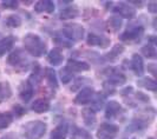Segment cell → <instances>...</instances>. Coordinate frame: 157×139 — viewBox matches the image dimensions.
Masks as SVG:
<instances>
[{"mask_svg": "<svg viewBox=\"0 0 157 139\" xmlns=\"http://www.w3.org/2000/svg\"><path fill=\"white\" fill-rule=\"evenodd\" d=\"M24 46L25 50L34 57H41L46 53L47 46L45 41L40 38L38 34L29 33L24 38Z\"/></svg>", "mask_w": 157, "mask_h": 139, "instance_id": "6da1fadb", "label": "cell"}, {"mask_svg": "<svg viewBox=\"0 0 157 139\" xmlns=\"http://www.w3.org/2000/svg\"><path fill=\"white\" fill-rule=\"evenodd\" d=\"M47 125L40 120H33L25 124L24 126V136L26 139H41L46 133Z\"/></svg>", "mask_w": 157, "mask_h": 139, "instance_id": "7a4b0ae2", "label": "cell"}, {"mask_svg": "<svg viewBox=\"0 0 157 139\" xmlns=\"http://www.w3.org/2000/svg\"><path fill=\"white\" fill-rule=\"evenodd\" d=\"M63 33L65 34L66 38L71 39L73 41H78L84 38V28L83 26H80L78 24H71V25H66L64 27Z\"/></svg>", "mask_w": 157, "mask_h": 139, "instance_id": "3957f363", "label": "cell"}, {"mask_svg": "<svg viewBox=\"0 0 157 139\" xmlns=\"http://www.w3.org/2000/svg\"><path fill=\"white\" fill-rule=\"evenodd\" d=\"M118 131H119L118 126L113 124L104 123L99 126L96 136L98 139H115L118 134Z\"/></svg>", "mask_w": 157, "mask_h": 139, "instance_id": "277c9868", "label": "cell"}, {"mask_svg": "<svg viewBox=\"0 0 157 139\" xmlns=\"http://www.w3.org/2000/svg\"><path fill=\"white\" fill-rule=\"evenodd\" d=\"M113 12L119 14L118 17L125 18V19H132L134 17H136V9H135V7H132L130 4H124V2L118 4L117 6L113 8Z\"/></svg>", "mask_w": 157, "mask_h": 139, "instance_id": "5b68a950", "label": "cell"}, {"mask_svg": "<svg viewBox=\"0 0 157 139\" xmlns=\"http://www.w3.org/2000/svg\"><path fill=\"white\" fill-rule=\"evenodd\" d=\"M94 91L92 87H84V88H82L79 93L76 96V98H75V104H77V105H85V104H89L91 99H92V97H94Z\"/></svg>", "mask_w": 157, "mask_h": 139, "instance_id": "8992f818", "label": "cell"}, {"mask_svg": "<svg viewBox=\"0 0 157 139\" xmlns=\"http://www.w3.org/2000/svg\"><path fill=\"white\" fill-rule=\"evenodd\" d=\"M86 41L87 45H90V46H99L102 48H105L110 45V39L103 37V36H97L94 33H90L87 36Z\"/></svg>", "mask_w": 157, "mask_h": 139, "instance_id": "52a82bcc", "label": "cell"}, {"mask_svg": "<svg viewBox=\"0 0 157 139\" xmlns=\"http://www.w3.org/2000/svg\"><path fill=\"white\" fill-rule=\"evenodd\" d=\"M33 86L30 81H23L20 86H19V96L21 98V100L27 103L31 100V98L33 97Z\"/></svg>", "mask_w": 157, "mask_h": 139, "instance_id": "ba28073f", "label": "cell"}, {"mask_svg": "<svg viewBox=\"0 0 157 139\" xmlns=\"http://www.w3.org/2000/svg\"><path fill=\"white\" fill-rule=\"evenodd\" d=\"M144 32V28L142 26H138V27H131L130 30H126L119 38L121 40H124V41H128V40H135V39H138L143 34Z\"/></svg>", "mask_w": 157, "mask_h": 139, "instance_id": "9c48e42d", "label": "cell"}, {"mask_svg": "<svg viewBox=\"0 0 157 139\" xmlns=\"http://www.w3.org/2000/svg\"><path fill=\"white\" fill-rule=\"evenodd\" d=\"M34 11L38 13H52L55 11V4L50 0H40L34 5Z\"/></svg>", "mask_w": 157, "mask_h": 139, "instance_id": "30bf717a", "label": "cell"}, {"mask_svg": "<svg viewBox=\"0 0 157 139\" xmlns=\"http://www.w3.org/2000/svg\"><path fill=\"white\" fill-rule=\"evenodd\" d=\"M122 110V106L119 105V103L115 100H111L109 101V104L106 105V108H105V117L108 119H111V118H115L119 115Z\"/></svg>", "mask_w": 157, "mask_h": 139, "instance_id": "8fae6325", "label": "cell"}, {"mask_svg": "<svg viewBox=\"0 0 157 139\" xmlns=\"http://www.w3.org/2000/svg\"><path fill=\"white\" fill-rule=\"evenodd\" d=\"M131 69L134 70L136 76H143L144 73V64L140 54H134L131 59Z\"/></svg>", "mask_w": 157, "mask_h": 139, "instance_id": "7c38bea8", "label": "cell"}, {"mask_svg": "<svg viewBox=\"0 0 157 139\" xmlns=\"http://www.w3.org/2000/svg\"><path fill=\"white\" fill-rule=\"evenodd\" d=\"M47 60L50 62V64H52V65H60L64 60V55L62 54V51L59 50V48H52L51 51H50V53L47 55Z\"/></svg>", "mask_w": 157, "mask_h": 139, "instance_id": "4fadbf2b", "label": "cell"}, {"mask_svg": "<svg viewBox=\"0 0 157 139\" xmlns=\"http://www.w3.org/2000/svg\"><path fill=\"white\" fill-rule=\"evenodd\" d=\"M67 67L72 71V72H84V71H89L90 70V65L87 62H78L75 59H70L67 62Z\"/></svg>", "mask_w": 157, "mask_h": 139, "instance_id": "5bb4252c", "label": "cell"}, {"mask_svg": "<svg viewBox=\"0 0 157 139\" xmlns=\"http://www.w3.org/2000/svg\"><path fill=\"white\" fill-rule=\"evenodd\" d=\"M69 126L66 123L59 124L53 131L51 132V138L52 139H65L67 136Z\"/></svg>", "mask_w": 157, "mask_h": 139, "instance_id": "9a60e30c", "label": "cell"}, {"mask_svg": "<svg viewBox=\"0 0 157 139\" xmlns=\"http://www.w3.org/2000/svg\"><path fill=\"white\" fill-rule=\"evenodd\" d=\"M31 108L36 113H45L50 110V103L45 99H37L33 101Z\"/></svg>", "mask_w": 157, "mask_h": 139, "instance_id": "2e32d148", "label": "cell"}, {"mask_svg": "<svg viewBox=\"0 0 157 139\" xmlns=\"http://www.w3.org/2000/svg\"><path fill=\"white\" fill-rule=\"evenodd\" d=\"M23 60H24V55L21 50H16L14 52H12L7 57V62L11 66H14V67H18L19 65H21Z\"/></svg>", "mask_w": 157, "mask_h": 139, "instance_id": "e0dca14e", "label": "cell"}, {"mask_svg": "<svg viewBox=\"0 0 157 139\" xmlns=\"http://www.w3.org/2000/svg\"><path fill=\"white\" fill-rule=\"evenodd\" d=\"M12 97V88L8 81H0V103Z\"/></svg>", "mask_w": 157, "mask_h": 139, "instance_id": "ac0fdd59", "label": "cell"}, {"mask_svg": "<svg viewBox=\"0 0 157 139\" xmlns=\"http://www.w3.org/2000/svg\"><path fill=\"white\" fill-rule=\"evenodd\" d=\"M82 117H83L84 124L86 126H91L96 122V111L94 108H84L82 110Z\"/></svg>", "mask_w": 157, "mask_h": 139, "instance_id": "d6986e66", "label": "cell"}, {"mask_svg": "<svg viewBox=\"0 0 157 139\" xmlns=\"http://www.w3.org/2000/svg\"><path fill=\"white\" fill-rule=\"evenodd\" d=\"M14 44V38L13 37H6V38L0 40V57L6 54L12 48Z\"/></svg>", "mask_w": 157, "mask_h": 139, "instance_id": "ffe728a7", "label": "cell"}, {"mask_svg": "<svg viewBox=\"0 0 157 139\" xmlns=\"http://www.w3.org/2000/svg\"><path fill=\"white\" fill-rule=\"evenodd\" d=\"M44 72H45L44 74H45V78H46L48 85L51 86V87L57 88L58 87V80H57V76H56L55 70L51 69V67H46Z\"/></svg>", "mask_w": 157, "mask_h": 139, "instance_id": "44dd1931", "label": "cell"}, {"mask_svg": "<svg viewBox=\"0 0 157 139\" xmlns=\"http://www.w3.org/2000/svg\"><path fill=\"white\" fill-rule=\"evenodd\" d=\"M109 84L110 85H122L126 81V77L123 73L119 72H113L109 76Z\"/></svg>", "mask_w": 157, "mask_h": 139, "instance_id": "7402d4cb", "label": "cell"}, {"mask_svg": "<svg viewBox=\"0 0 157 139\" xmlns=\"http://www.w3.org/2000/svg\"><path fill=\"white\" fill-rule=\"evenodd\" d=\"M137 84H138V86L144 87V88H147L149 91H156L157 90V83L154 79H151L149 77H145L141 79V80H138Z\"/></svg>", "mask_w": 157, "mask_h": 139, "instance_id": "603a6c76", "label": "cell"}, {"mask_svg": "<svg viewBox=\"0 0 157 139\" xmlns=\"http://www.w3.org/2000/svg\"><path fill=\"white\" fill-rule=\"evenodd\" d=\"M108 26L109 30L112 32H117L122 27V18L118 16H112L108 20Z\"/></svg>", "mask_w": 157, "mask_h": 139, "instance_id": "cb8c5ba5", "label": "cell"}, {"mask_svg": "<svg viewBox=\"0 0 157 139\" xmlns=\"http://www.w3.org/2000/svg\"><path fill=\"white\" fill-rule=\"evenodd\" d=\"M79 16V11L75 7H67L64 8L63 11L60 12L59 18L60 19H73V18H77Z\"/></svg>", "mask_w": 157, "mask_h": 139, "instance_id": "d4e9b609", "label": "cell"}, {"mask_svg": "<svg viewBox=\"0 0 157 139\" xmlns=\"http://www.w3.org/2000/svg\"><path fill=\"white\" fill-rule=\"evenodd\" d=\"M59 76H60V79H62V83L63 84H69L71 80H72V78H73V73H72V71L67 66H65V67H63V69L60 70Z\"/></svg>", "mask_w": 157, "mask_h": 139, "instance_id": "484cf974", "label": "cell"}, {"mask_svg": "<svg viewBox=\"0 0 157 139\" xmlns=\"http://www.w3.org/2000/svg\"><path fill=\"white\" fill-rule=\"evenodd\" d=\"M142 54H144V57H147L148 59H155L157 55L156 48L154 45H145L144 47H142L141 50Z\"/></svg>", "mask_w": 157, "mask_h": 139, "instance_id": "4316f807", "label": "cell"}, {"mask_svg": "<svg viewBox=\"0 0 157 139\" xmlns=\"http://www.w3.org/2000/svg\"><path fill=\"white\" fill-rule=\"evenodd\" d=\"M12 120H13V117L11 113H0V130L8 127Z\"/></svg>", "mask_w": 157, "mask_h": 139, "instance_id": "83f0119b", "label": "cell"}, {"mask_svg": "<svg viewBox=\"0 0 157 139\" xmlns=\"http://www.w3.org/2000/svg\"><path fill=\"white\" fill-rule=\"evenodd\" d=\"M5 23L7 24V26H10V27L16 28V27H19L21 25V19L18 16H8Z\"/></svg>", "mask_w": 157, "mask_h": 139, "instance_id": "f1b7e54d", "label": "cell"}, {"mask_svg": "<svg viewBox=\"0 0 157 139\" xmlns=\"http://www.w3.org/2000/svg\"><path fill=\"white\" fill-rule=\"evenodd\" d=\"M123 51H124V47L121 46V45H117V46H115L111 50L110 53H108V58H109V59H115V58H117L118 55L122 53Z\"/></svg>", "mask_w": 157, "mask_h": 139, "instance_id": "f546056e", "label": "cell"}, {"mask_svg": "<svg viewBox=\"0 0 157 139\" xmlns=\"http://www.w3.org/2000/svg\"><path fill=\"white\" fill-rule=\"evenodd\" d=\"M43 76H44V73H41V70L37 65L34 71H33V74L30 77V80H34V83H39L40 80H41V78H43Z\"/></svg>", "mask_w": 157, "mask_h": 139, "instance_id": "4dcf8cb0", "label": "cell"}, {"mask_svg": "<svg viewBox=\"0 0 157 139\" xmlns=\"http://www.w3.org/2000/svg\"><path fill=\"white\" fill-rule=\"evenodd\" d=\"M1 4L5 8H11V9L18 8V1H14V0H6V1H2Z\"/></svg>", "mask_w": 157, "mask_h": 139, "instance_id": "1f68e13d", "label": "cell"}, {"mask_svg": "<svg viewBox=\"0 0 157 139\" xmlns=\"http://www.w3.org/2000/svg\"><path fill=\"white\" fill-rule=\"evenodd\" d=\"M103 100H104V97L101 98V94H98L97 98H96V101H94V110H99V108L103 107V104H104V101Z\"/></svg>", "mask_w": 157, "mask_h": 139, "instance_id": "d6a6232c", "label": "cell"}, {"mask_svg": "<svg viewBox=\"0 0 157 139\" xmlns=\"http://www.w3.org/2000/svg\"><path fill=\"white\" fill-rule=\"evenodd\" d=\"M13 111H14V113H16V116L18 117H21L23 115H25V108L21 106V105H14L13 106Z\"/></svg>", "mask_w": 157, "mask_h": 139, "instance_id": "836d02e7", "label": "cell"}, {"mask_svg": "<svg viewBox=\"0 0 157 139\" xmlns=\"http://www.w3.org/2000/svg\"><path fill=\"white\" fill-rule=\"evenodd\" d=\"M148 11L150 13H156L157 12V2L156 1H150L148 4Z\"/></svg>", "mask_w": 157, "mask_h": 139, "instance_id": "e575fe53", "label": "cell"}, {"mask_svg": "<svg viewBox=\"0 0 157 139\" xmlns=\"http://www.w3.org/2000/svg\"><path fill=\"white\" fill-rule=\"evenodd\" d=\"M136 97H137V99H140L141 101H144V103H147V101L150 100V98L147 96V94H144V93L142 92H137L136 93Z\"/></svg>", "mask_w": 157, "mask_h": 139, "instance_id": "d590c367", "label": "cell"}, {"mask_svg": "<svg viewBox=\"0 0 157 139\" xmlns=\"http://www.w3.org/2000/svg\"><path fill=\"white\" fill-rule=\"evenodd\" d=\"M56 44H60L62 46H65V47H70L71 44L69 43V41H65V40H63V39H55L53 40Z\"/></svg>", "mask_w": 157, "mask_h": 139, "instance_id": "8d00e7d4", "label": "cell"}, {"mask_svg": "<svg viewBox=\"0 0 157 139\" xmlns=\"http://www.w3.org/2000/svg\"><path fill=\"white\" fill-rule=\"evenodd\" d=\"M1 139H19V138L17 137L14 133H8V134H6V136H4Z\"/></svg>", "mask_w": 157, "mask_h": 139, "instance_id": "74e56055", "label": "cell"}, {"mask_svg": "<svg viewBox=\"0 0 157 139\" xmlns=\"http://www.w3.org/2000/svg\"><path fill=\"white\" fill-rule=\"evenodd\" d=\"M58 4L59 5H70V4H72V1H59Z\"/></svg>", "mask_w": 157, "mask_h": 139, "instance_id": "f35d334b", "label": "cell"}, {"mask_svg": "<svg viewBox=\"0 0 157 139\" xmlns=\"http://www.w3.org/2000/svg\"><path fill=\"white\" fill-rule=\"evenodd\" d=\"M130 4H134V5H137V6H141L142 1H130Z\"/></svg>", "mask_w": 157, "mask_h": 139, "instance_id": "ab89813d", "label": "cell"}]
</instances>
